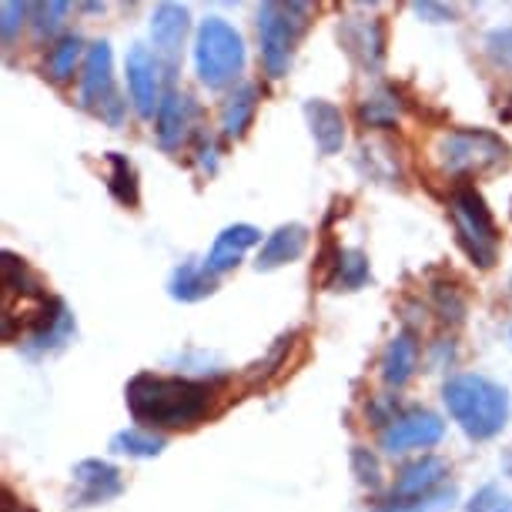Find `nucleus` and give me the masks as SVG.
<instances>
[{"instance_id":"1","label":"nucleus","mask_w":512,"mask_h":512,"mask_svg":"<svg viewBox=\"0 0 512 512\" xmlns=\"http://www.w3.org/2000/svg\"><path fill=\"white\" fill-rule=\"evenodd\" d=\"M221 395L218 382L185 379V375L138 372L124 385V402L134 422L151 432H181L195 429L215 412Z\"/></svg>"},{"instance_id":"2","label":"nucleus","mask_w":512,"mask_h":512,"mask_svg":"<svg viewBox=\"0 0 512 512\" xmlns=\"http://www.w3.org/2000/svg\"><path fill=\"white\" fill-rule=\"evenodd\" d=\"M442 402H446L452 422L476 442L496 439L512 415V395L506 385L479 372L452 375L442 385Z\"/></svg>"},{"instance_id":"3","label":"nucleus","mask_w":512,"mask_h":512,"mask_svg":"<svg viewBox=\"0 0 512 512\" xmlns=\"http://www.w3.org/2000/svg\"><path fill=\"white\" fill-rule=\"evenodd\" d=\"M432 158L446 178H482L509 164V144L489 128H452L432 144Z\"/></svg>"},{"instance_id":"4","label":"nucleus","mask_w":512,"mask_h":512,"mask_svg":"<svg viewBox=\"0 0 512 512\" xmlns=\"http://www.w3.org/2000/svg\"><path fill=\"white\" fill-rule=\"evenodd\" d=\"M245 37L225 17H205L195 34V74L208 91H221L245 71Z\"/></svg>"},{"instance_id":"5","label":"nucleus","mask_w":512,"mask_h":512,"mask_svg":"<svg viewBox=\"0 0 512 512\" xmlns=\"http://www.w3.org/2000/svg\"><path fill=\"white\" fill-rule=\"evenodd\" d=\"M449 215H452V228H456V241L472 262L479 268L496 265L499 262V228L486 205V198H482L476 188L459 185L449 198Z\"/></svg>"},{"instance_id":"6","label":"nucleus","mask_w":512,"mask_h":512,"mask_svg":"<svg viewBox=\"0 0 512 512\" xmlns=\"http://www.w3.org/2000/svg\"><path fill=\"white\" fill-rule=\"evenodd\" d=\"M305 4H262L258 7V41H262V67L268 77H285L292 67L295 44L305 31Z\"/></svg>"},{"instance_id":"7","label":"nucleus","mask_w":512,"mask_h":512,"mask_svg":"<svg viewBox=\"0 0 512 512\" xmlns=\"http://www.w3.org/2000/svg\"><path fill=\"white\" fill-rule=\"evenodd\" d=\"M81 108L98 114L111 128L124 124V101L114 88V51L108 41H94L88 47V61L81 67Z\"/></svg>"},{"instance_id":"8","label":"nucleus","mask_w":512,"mask_h":512,"mask_svg":"<svg viewBox=\"0 0 512 512\" xmlns=\"http://www.w3.org/2000/svg\"><path fill=\"white\" fill-rule=\"evenodd\" d=\"M446 436V422L429 409H405L379 432V446L389 456H405V452H422L439 446Z\"/></svg>"},{"instance_id":"9","label":"nucleus","mask_w":512,"mask_h":512,"mask_svg":"<svg viewBox=\"0 0 512 512\" xmlns=\"http://www.w3.org/2000/svg\"><path fill=\"white\" fill-rule=\"evenodd\" d=\"M74 492H71V509H88V506H104V502L118 499L124 492V476L121 469L108 459H81L71 469Z\"/></svg>"},{"instance_id":"10","label":"nucleus","mask_w":512,"mask_h":512,"mask_svg":"<svg viewBox=\"0 0 512 512\" xmlns=\"http://www.w3.org/2000/svg\"><path fill=\"white\" fill-rule=\"evenodd\" d=\"M124 74H128V94L138 111V118H158V108L164 101L161 94V61L144 44H134L124 61Z\"/></svg>"},{"instance_id":"11","label":"nucleus","mask_w":512,"mask_h":512,"mask_svg":"<svg viewBox=\"0 0 512 512\" xmlns=\"http://www.w3.org/2000/svg\"><path fill=\"white\" fill-rule=\"evenodd\" d=\"M198 101L185 91H164V101L158 108V118H154V138H158L161 151H178L181 144L188 141V134L195 131L198 121Z\"/></svg>"},{"instance_id":"12","label":"nucleus","mask_w":512,"mask_h":512,"mask_svg":"<svg viewBox=\"0 0 512 512\" xmlns=\"http://www.w3.org/2000/svg\"><path fill=\"white\" fill-rule=\"evenodd\" d=\"M74 335V315L71 308H67L61 298H51V302L44 305V312L37 315V322L24 332V352L34 355V359H41V355H54L61 352L67 342H71Z\"/></svg>"},{"instance_id":"13","label":"nucleus","mask_w":512,"mask_h":512,"mask_svg":"<svg viewBox=\"0 0 512 512\" xmlns=\"http://www.w3.org/2000/svg\"><path fill=\"white\" fill-rule=\"evenodd\" d=\"M338 41L345 54L365 71H379L385 61V27L379 17H342Z\"/></svg>"},{"instance_id":"14","label":"nucleus","mask_w":512,"mask_h":512,"mask_svg":"<svg viewBox=\"0 0 512 512\" xmlns=\"http://www.w3.org/2000/svg\"><path fill=\"white\" fill-rule=\"evenodd\" d=\"M191 31V14L185 4H158L151 14V47L161 61L175 67L185 51V37Z\"/></svg>"},{"instance_id":"15","label":"nucleus","mask_w":512,"mask_h":512,"mask_svg":"<svg viewBox=\"0 0 512 512\" xmlns=\"http://www.w3.org/2000/svg\"><path fill=\"white\" fill-rule=\"evenodd\" d=\"M308 238H312V231H308L302 221L278 225L272 235L262 241V251H258V258H255V268L258 272H275V268H285V265L298 262L308 248Z\"/></svg>"},{"instance_id":"16","label":"nucleus","mask_w":512,"mask_h":512,"mask_svg":"<svg viewBox=\"0 0 512 512\" xmlns=\"http://www.w3.org/2000/svg\"><path fill=\"white\" fill-rule=\"evenodd\" d=\"M446 476H449V462L446 459L419 456V459H412L409 466H402L389 499H419V496H429V492H439V489H446V486H442Z\"/></svg>"},{"instance_id":"17","label":"nucleus","mask_w":512,"mask_h":512,"mask_svg":"<svg viewBox=\"0 0 512 512\" xmlns=\"http://www.w3.org/2000/svg\"><path fill=\"white\" fill-rule=\"evenodd\" d=\"M258 241H262V231H258L255 225H228V228H221L218 238H215V245H211V251H208L205 265L221 278L225 272H231V268H238V262L258 245Z\"/></svg>"},{"instance_id":"18","label":"nucleus","mask_w":512,"mask_h":512,"mask_svg":"<svg viewBox=\"0 0 512 512\" xmlns=\"http://www.w3.org/2000/svg\"><path fill=\"white\" fill-rule=\"evenodd\" d=\"M305 121H308V131H312V138H315L318 154L332 158V154L342 151V144H345V118H342V111H338L332 101L308 98L305 101Z\"/></svg>"},{"instance_id":"19","label":"nucleus","mask_w":512,"mask_h":512,"mask_svg":"<svg viewBox=\"0 0 512 512\" xmlns=\"http://www.w3.org/2000/svg\"><path fill=\"white\" fill-rule=\"evenodd\" d=\"M419 369V342L412 332H395L382 352V382L389 389H402Z\"/></svg>"},{"instance_id":"20","label":"nucleus","mask_w":512,"mask_h":512,"mask_svg":"<svg viewBox=\"0 0 512 512\" xmlns=\"http://www.w3.org/2000/svg\"><path fill=\"white\" fill-rule=\"evenodd\" d=\"M258 114V88L255 84H238L221 104V138L241 141Z\"/></svg>"},{"instance_id":"21","label":"nucleus","mask_w":512,"mask_h":512,"mask_svg":"<svg viewBox=\"0 0 512 512\" xmlns=\"http://www.w3.org/2000/svg\"><path fill=\"white\" fill-rule=\"evenodd\" d=\"M218 292V275L205 262H181L168 278V295L175 302H201V298Z\"/></svg>"},{"instance_id":"22","label":"nucleus","mask_w":512,"mask_h":512,"mask_svg":"<svg viewBox=\"0 0 512 512\" xmlns=\"http://www.w3.org/2000/svg\"><path fill=\"white\" fill-rule=\"evenodd\" d=\"M84 61H88V47H84V37L81 34H64V37H57L51 47H47L44 74H47V81L67 84L77 74V67H84Z\"/></svg>"},{"instance_id":"23","label":"nucleus","mask_w":512,"mask_h":512,"mask_svg":"<svg viewBox=\"0 0 512 512\" xmlns=\"http://www.w3.org/2000/svg\"><path fill=\"white\" fill-rule=\"evenodd\" d=\"M369 275H372V265L362 248H338L335 262L328 265L325 285L332 288V292H359V288H365V282H369Z\"/></svg>"},{"instance_id":"24","label":"nucleus","mask_w":512,"mask_h":512,"mask_svg":"<svg viewBox=\"0 0 512 512\" xmlns=\"http://www.w3.org/2000/svg\"><path fill=\"white\" fill-rule=\"evenodd\" d=\"M114 456H128V459H158L164 449H168V439L161 432L141 429V425H128V429L114 432L111 446Z\"/></svg>"},{"instance_id":"25","label":"nucleus","mask_w":512,"mask_h":512,"mask_svg":"<svg viewBox=\"0 0 512 512\" xmlns=\"http://www.w3.org/2000/svg\"><path fill=\"white\" fill-rule=\"evenodd\" d=\"M108 191L111 198L124 208H138L141 201V185H138V171L134 164L124 158L121 151H108Z\"/></svg>"},{"instance_id":"26","label":"nucleus","mask_w":512,"mask_h":512,"mask_svg":"<svg viewBox=\"0 0 512 512\" xmlns=\"http://www.w3.org/2000/svg\"><path fill=\"white\" fill-rule=\"evenodd\" d=\"M399 114H402V104L395 98V91H372L365 94L359 101V121L362 128H375V131H389L399 124Z\"/></svg>"},{"instance_id":"27","label":"nucleus","mask_w":512,"mask_h":512,"mask_svg":"<svg viewBox=\"0 0 512 512\" xmlns=\"http://www.w3.org/2000/svg\"><path fill=\"white\" fill-rule=\"evenodd\" d=\"M456 499V489H439L419 499H385L382 506H375L372 512H446Z\"/></svg>"},{"instance_id":"28","label":"nucleus","mask_w":512,"mask_h":512,"mask_svg":"<svg viewBox=\"0 0 512 512\" xmlns=\"http://www.w3.org/2000/svg\"><path fill=\"white\" fill-rule=\"evenodd\" d=\"M349 462H352V476L359 486L365 489H382V462L379 456H375L372 449H365V446H352L349 452Z\"/></svg>"},{"instance_id":"29","label":"nucleus","mask_w":512,"mask_h":512,"mask_svg":"<svg viewBox=\"0 0 512 512\" xmlns=\"http://www.w3.org/2000/svg\"><path fill=\"white\" fill-rule=\"evenodd\" d=\"M466 512H512V492L489 482V486L472 492V499L466 502Z\"/></svg>"},{"instance_id":"30","label":"nucleus","mask_w":512,"mask_h":512,"mask_svg":"<svg viewBox=\"0 0 512 512\" xmlns=\"http://www.w3.org/2000/svg\"><path fill=\"white\" fill-rule=\"evenodd\" d=\"M432 302H436L439 315L446 318V322H462V315H466V298H462L456 285L436 282L432 285Z\"/></svg>"},{"instance_id":"31","label":"nucleus","mask_w":512,"mask_h":512,"mask_svg":"<svg viewBox=\"0 0 512 512\" xmlns=\"http://www.w3.org/2000/svg\"><path fill=\"white\" fill-rule=\"evenodd\" d=\"M67 11H71V4H64V0L34 4V31H37V37H51V34L61 31Z\"/></svg>"},{"instance_id":"32","label":"nucleus","mask_w":512,"mask_h":512,"mask_svg":"<svg viewBox=\"0 0 512 512\" xmlns=\"http://www.w3.org/2000/svg\"><path fill=\"white\" fill-rule=\"evenodd\" d=\"M31 14H34V4H17V0H7V4L0 7V37H4V44L14 41L17 31H21Z\"/></svg>"},{"instance_id":"33","label":"nucleus","mask_w":512,"mask_h":512,"mask_svg":"<svg viewBox=\"0 0 512 512\" xmlns=\"http://www.w3.org/2000/svg\"><path fill=\"white\" fill-rule=\"evenodd\" d=\"M486 54L492 57V64L512 74V27H496L486 34Z\"/></svg>"},{"instance_id":"34","label":"nucleus","mask_w":512,"mask_h":512,"mask_svg":"<svg viewBox=\"0 0 512 512\" xmlns=\"http://www.w3.org/2000/svg\"><path fill=\"white\" fill-rule=\"evenodd\" d=\"M412 11L419 14V17H425V21H432V24H446V21H452V17H456V11H452V7H446V4H432V0L412 4Z\"/></svg>"},{"instance_id":"35","label":"nucleus","mask_w":512,"mask_h":512,"mask_svg":"<svg viewBox=\"0 0 512 512\" xmlns=\"http://www.w3.org/2000/svg\"><path fill=\"white\" fill-rule=\"evenodd\" d=\"M198 168L205 171V175H215V171H218V148H215V141H211V138L198 141Z\"/></svg>"},{"instance_id":"36","label":"nucleus","mask_w":512,"mask_h":512,"mask_svg":"<svg viewBox=\"0 0 512 512\" xmlns=\"http://www.w3.org/2000/svg\"><path fill=\"white\" fill-rule=\"evenodd\" d=\"M0 499H4V502H0V512H37L34 506H27L24 499H17L11 486L0 489Z\"/></svg>"},{"instance_id":"37","label":"nucleus","mask_w":512,"mask_h":512,"mask_svg":"<svg viewBox=\"0 0 512 512\" xmlns=\"http://www.w3.org/2000/svg\"><path fill=\"white\" fill-rule=\"evenodd\" d=\"M502 472H506V476L512 479V449L506 452V456H502Z\"/></svg>"},{"instance_id":"38","label":"nucleus","mask_w":512,"mask_h":512,"mask_svg":"<svg viewBox=\"0 0 512 512\" xmlns=\"http://www.w3.org/2000/svg\"><path fill=\"white\" fill-rule=\"evenodd\" d=\"M509 338H512V332H509Z\"/></svg>"}]
</instances>
